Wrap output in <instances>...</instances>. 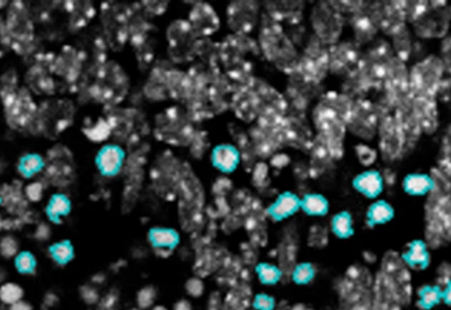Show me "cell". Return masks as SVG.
Segmentation results:
<instances>
[{"label":"cell","mask_w":451,"mask_h":310,"mask_svg":"<svg viewBox=\"0 0 451 310\" xmlns=\"http://www.w3.org/2000/svg\"><path fill=\"white\" fill-rule=\"evenodd\" d=\"M443 65L441 60L431 56L414 66L411 74V88L417 96L433 98L441 79Z\"/></svg>","instance_id":"cell-1"},{"label":"cell","mask_w":451,"mask_h":310,"mask_svg":"<svg viewBox=\"0 0 451 310\" xmlns=\"http://www.w3.org/2000/svg\"><path fill=\"white\" fill-rule=\"evenodd\" d=\"M380 147L384 157L389 160L395 159L403 151L404 141L396 126L395 120L388 118L380 126Z\"/></svg>","instance_id":"cell-2"},{"label":"cell","mask_w":451,"mask_h":310,"mask_svg":"<svg viewBox=\"0 0 451 310\" xmlns=\"http://www.w3.org/2000/svg\"><path fill=\"white\" fill-rule=\"evenodd\" d=\"M313 24L314 28L317 31L318 35L323 38L324 41L333 42L339 36L341 32V22L334 15L332 10L328 8H315L313 15Z\"/></svg>","instance_id":"cell-3"},{"label":"cell","mask_w":451,"mask_h":310,"mask_svg":"<svg viewBox=\"0 0 451 310\" xmlns=\"http://www.w3.org/2000/svg\"><path fill=\"white\" fill-rule=\"evenodd\" d=\"M300 209V197L293 192H284L268 208L269 217L275 223H280L293 217Z\"/></svg>","instance_id":"cell-4"},{"label":"cell","mask_w":451,"mask_h":310,"mask_svg":"<svg viewBox=\"0 0 451 310\" xmlns=\"http://www.w3.org/2000/svg\"><path fill=\"white\" fill-rule=\"evenodd\" d=\"M412 110L417 118L420 129H423L428 133L436 131L437 109L433 98L417 96L414 98Z\"/></svg>","instance_id":"cell-5"},{"label":"cell","mask_w":451,"mask_h":310,"mask_svg":"<svg viewBox=\"0 0 451 310\" xmlns=\"http://www.w3.org/2000/svg\"><path fill=\"white\" fill-rule=\"evenodd\" d=\"M353 188L368 199H377L384 190V179L378 170H368L355 176Z\"/></svg>","instance_id":"cell-6"},{"label":"cell","mask_w":451,"mask_h":310,"mask_svg":"<svg viewBox=\"0 0 451 310\" xmlns=\"http://www.w3.org/2000/svg\"><path fill=\"white\" fill-rule=\"evenodd\" d=\"M401 260L408 267L421 271L428 269L431 262V256L426 243L421 239H417L408 245V247L401 255Z\"/></svg>","instance_id":"cell-7"},{"label":"cell","mask_w":451,"mask_h":310,"mask_svg":"<svg viewBox=\"0 0 451 310\" xmlns=\"http://www.w3.org/2000/svg\"><path fill=\"white\" fill-rule=\"evenodd\" d=\"M123 151L116 146H107L100 151L97 156L96 164L104 175H116L120 170L123 162Z\"/></svg>","instance_id":"cell-8"},{"label":"cell","mask_w":451,"mask_h":310,"mask_svg":"<svg viewBox=\"0 0 451 310\" xmlns=\"http://www.w3.org/2000/svg\"><path fill=\"white\" fill-rule=\"evenodd\" d=\"M240 163V153L231 144H221L212 151V164L221 172L231 173Z\"/></svg>","instance_id":"cell-9"},{"label":"cell","mask_w":451,"mask_h":310,"mask_svg":"<svg viewBox=\"0 0 451 310\" xmlns=\"http://www.w3.org/2000/svg\"><path fill=\"white\" fill-rule=\"evenodd\" d=\"M403 188L408 195L423 197L434 190V181L426 174H410L403 181Z\"/></svg>","instance_id":"cell-10"},{"label":"cell","mask_w":451,"mask_h":310,"mask_svg":"<svg viewBox=\"0 0 451 310\" xmlns=\"http://www.w3.org/2000/svg\"><path fill=\"white\" fill-rule=\"evenodd\" d=\"M394 217H395L394 208L392 207V204L385 200H378L370 204V207L368 208L367 214H366L367 225L371 228L392 221Z\"/></svg>","instance_id":"cell-11"},{"label":"cell","mask_w":451,"mask_h":310,"mask_svg":"<svg viewBox=\"0 0 451 310\" xmlns=\"http://www.w3.org/2000/svg\"><path fill=\"white\" fill-rule=\"evenodd\" d=\"M300 209L311 217H324L330 210V203L324 195L309 193L300 199Z\"/></svg>","instance_id":"cell-12"},{"label":"cell","mask_w":451,"mask_h":310,"mask_svg":"<svg viewBox=\"0 0 451 310\" xmlns=\"http://www.w3.org/2000/svg\"><path fill=\"white\" fill-rule=\"evenodd\" d=\"M445 300V291L438 285H426L417 291V306L422 310H431Z\"/></svg>","instance_id":"cell-13"},{"label":"cell","mask_w":451,"mask_h":310,"mask_svg":"<svg viewBox=\"0 0 451 310\" xmlns=\"http://www.w3.org/2000/svg\"><path fill=\"white\" fill-rule=\"evenodd\" d=\"M331 230L339 239H351L355 235L353 218L348 211L336 213L331 221Z\"/></svg>","instance_id":"cell-14"},{"label":"cell","mask_w":451,"mask_h":310,"mask_svg":"<svg viewBox=\"0 0 451 310\" xmlns=\"http://www.w3.org/2000/svg\"><path fill=\"white\" fill-rule=\"evenodd\" d=\"M255 273L258 281L266 287L277 285L282 279V271L277 265L266 262L258 263L255 267Z\"/></svg>","instance_id":"cell-15"},{"label":"cell","mask_w":451,"mask_h":310,"mask_svg":"<svg viewBox=\"0 0 451 310\" xmlns=\"http://www.w3.org/2000/svg\"><path fill=\"white\" fill-rule=\"evenodd\" d=\"M316 278V269L309 262L297 264L291 273V279L297 285H307Z\"/></svg>","instance_id":"cell-16"},{"label":"cell","mask_w":451,"mask_h":310,"mask_svg":"<svg viewBox=\"0 0 451 310\" xmlns=\"http://www.w3.org/2000/svg\"><path fill=\"white\" fill-rule=\"evenodd\" d=\"M43 167V160L38 155H30L21 160L19 169L25 176H32Z\"/></svg>","instance_id":"cell-17"},{"label":"cell","mask_w":451,"mask_h":310,"mask_svg":"<svg viewBox=\"0 0 451 310\" xmlns=\"http://www.w3.org/2000/svg\"><path fill=\"white\" fill-rule=\"evenodd\" d=\"M275 299L273 296L260 292L258 295L254 296L252 306L254 310H274L275 309Z\"/></svg>","instance_id":"cell-18"},{"label":"cell","mask_w":451,"mask_h":310,"mask_svg":"<svg viewBox=\"0 0 451 310\" xmlns=\"http://www.w3.org/2000/svg\"><path fill=\"white\" fill-rule=\"evenodd\" d=\"M19 296H21V290L16 285H6L0 289L1 300L8 304H15L16 301L19 300Z\"/></svg>","instance_id":"cell-19"},{"label":"cell","mask_w":451,"mask_h":310,"mask_svg":"<svg viewBox=\"0 0 451 310\" xmlns=\"http://www.w3.org/2000/svg\"><path fill=\"white\" fill-rule=\"evenodd\" d=\"M357 155H358L360 163L364 164L366 166L374 163L376 159V151H373L367 146H362V144L357 146Z\"/></svg>","instance_id":"cell-20"}]
</instances>
